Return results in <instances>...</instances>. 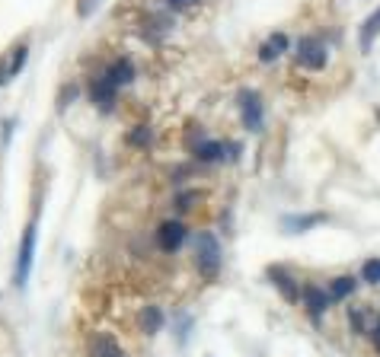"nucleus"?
<instances>
[{"instance_id": "f257e3e1", "label": "nucleus", "mask_w": 380, "mask_h": 357, "mask_svg": "<svg viewBox=\"0 0 380 357\" xmlns=\"http://www.w3.org/2000/svg\"><path fill=\"white\" fill-rule=\"evenodd\" d=\"M192 249H195V268L204 281H217L221 275V243L214 233H195L192 236Z\"/></svg>"}, {"instance_id": "f03ea898", "label": "nucleus", "mask_w": 380, "mask_h": 357, "mask_svg": "<svg viewBox=\"0 0 380 357\" xmlns=\"http://www.w3.org/2000/svg\"><path fill=\"white\" fill-rule=\"evenodd\" d=\"M32 258H36V220L23 230V239H19V252H16V271H13V281L16 287H26L29 271H32Z\"/></svg>"}, {"instance_id": "7ed1b4c3", "label": "nucleus", "mask_w": 380, "mask_h": 357, "mask_svg": "<svg viewBox=\"0 0 380 357\" xmlns=\"http://www.w3.org/2000/svg\"><path fill=\"white\" fill-rule=\"evenodd\" d=\"M326 61H329V51L316 36H304L297 42V64L307 67V71H323Z\"/></svg>"}, {"instance_id": "20e7f679", "label": "nucleus", "mask_w": 380, "mask_h": 357, "mask_svg": "<svg viewBox=\"0 0 380 357\" xmlns=\"http://www.w3.org/2000/svg\"><path fill=\"white\" fill-rule=\"evenodd\" d=\"M237 102H240L243 128H250V131H262V115H265V109H262L259 93H256V90H243L240 96H237Z\"/></svg>"}, {"instance_id": "39448f33", "label": "nucleus", "mask_w": 380, "mask_h": 357, "mask_svg": "<svg viewBox=\"0 0 380 357\" xmlns=\"http://www.w3.org/2000/svg\"><path fill=\"white\" fill-rule=\"evenodd\" d=\"M186 239H189V230L179 220H167V223L157 227V243L163 252H179V249L186 246Z\"/></svg>"}, {"instance_id": "423d86ee", "label": "nucleus", "mask_w": 380, "mask_h": 357, "mask_svg": "<svg viewBox=\"0 0 380 357\" xmlns=\"http://www.w3.org/2000/svg\"><path fill=\"white\" fill-rule=\"evenodd\" d=\"M265 278H269L272 284L278 287V293L285 297L287 303L300 300V287H297V278L291 275L287 268H281V265H269V268H265Z\"/></svg>"}, {"instance_id": "0eeeda50", "label": "nucleus", "mask_w": 380, "mask_h": 357, "mask_svg": "<svg viewBox=\"0 0 380 357\" xmlns=\"http://www.w3.org/2000/svg\"><path fill=\"white\" fill-rule=\"evenodd\" d=\"M115 90H119V86H115V83H112L106 73H99V77L90 83V96H93V102L99 106L102 112L112 109V102H115Z\"/></svg>"}, {"instance_id": "6e6552de", "label": "nucleus", "mask_w": 380, "mask_h": 357, "mask_svg": "<svg viewBox=\"0 0 380 357\" xmlns=\"http://www.w3.org/2000/svg\"><path fill=\"white\" fill-rule=\"evenodd\" d=\"M300 300L307 303V312L313 316V319H320L326 312V306H329V293H323L320 287H313V284H307L304 291H300Z\"/></svg>"}, {"instance_id": "1a4fd4ad", "label": "nucleus", "mask_w": 380, "mask_h": 357, "mask_svg": "<svg viewBox=\"0 0 380 357\" xmlns=\"http://www.w3.org/2000/svg\"><path fill=\"white\" fill-rule=\"evenodd\" d=\"M90 357H128V354H125V348H121L112 335H93V341H90Z\"/></svg>"}, {"instance_id": "9d476101", "label": "nucleus", "mask_w": 380, "mask_h": 357, "mask_svg": "<svg viewBox=\"0 0 380 357\" xmlns=\"http://www.w3.org/2000/svg\"><path fill=\"white\" fill-rule=\"evenodd\" d=\"M377 36H380V7L364 19L361 32H358V45H361V51H371V45H374V38Z\"/></svg>"}, {"instance_id": "9b49d317", "label": "nucleus", "mask_w": 380, "mask_h": 357, "mask_svg": "<svg viewBox=\"0 0 380 357\" xmlns=\"http://www.w3.org/2000/svg\"><path fill=\"white\" fill-rule=\"evenodd\" d=\"M138 322H141V332H144V335H157V332L163 329V312H160V306H144Z\"/></svg>"}, {"instance_id": "f8f14e48", "label": "nucleus", "mask_w": 380, "mask_h": 357, "mask_svg": "<svg viewBox=\"0 0 380 357\" xmlns=\"http://www.w3.org/2000/svg\"><path fill=\"white\" fill-rule=\"evenodd\" d=\"M106 77H109L115 86H121V83H131V80H134V64H131L128 58H119V61H115V64L106 71Z\"/></svg>"}, {"instance_id": "ddd939ff", "label": "nucleus", "mask_w": 380, "mask_h": 357, "mask_svg": "<svg viewBox=\"0 0 380 357\" xmlns=\"http://www.w3.org/2000/svg\"><path fill=\"white\" fill-rule=\"evenodd\" d=\"M192 153L202 160V163H217V160H224V144H217V140H202V144L192 147Z\"/></svg>"}, {"instance_id": "4468645a", "label": "nucleus", "mask_w": 380, "mask_h": 357, "mask_svg": "<svg viewBox=\"0 0 380 357\" xmlns=\"http://www.w3.org/2000/svg\"><path fill=\"white\" fill-rule=\"evenodd\" d=\"M285 48H287V36L275 32V36H272L269 42H262V48H259V61H265V64H269V61H275V58H278L281 51H285Z\"/></svg>"}, {"instance_id": "2eb2a0df", "label": "nucleus", "mask_w": 380, "mask_h": 357, "mask_svg": "<svg viewBox=\"0 0 380 357\" xmlns=\"http://www.w3.org/2000/svg\"><path fill=\"white\" fill-rule=\"evenodd\" d=\"M355 293V278L342 275V278H333V284H329V300H345V297H352Z\"/></svg>"}, {"instance_id": "dca6fc26", "label": "nucleus", "mask_w": 380, "mask_h": 357, "mask_svg": "<svg viewBox=\"0 0 380 357\" xmlns=\"http://www.w3.org/2000/svg\"><path fill=\"white\" fill-rule=\"evenodd\" d=\"M26 55H29V48L26 45H16L13 48V55L3 58V67H7V77H16L19 71H23V64H26Z\"/></svg>"}, {"instance_id": "f3484780", "label": "nucleus", "mask_w": 380, "mask_h": 357, "mask_svg": "<svg viewBox=\"0 0 380 357\" xmlns=\"http://www.w3.org/2000/svg\"><path fill=\"white\" fill-rule=\"evenodd\" d=\"M323 223V214H307V217H285V227H291L287 233H304L307 227Z\"/></svg>"}, {"instance_id": "a211bd4d", "label": "nucleus", "mask_w": 380, "mask_h": 357, "mask_svg": "<svg viewBox=\"0 0 380 357\" xmlns=\"http://www.w3.org/2000/svg\"><path fill=\"white\" fill-rule=\"evenodd\" d=\"M361 278L368 284H380V258H368V262H364Z\"/></svg>"}, {"instance_id": "6ab92c4d", "label": "nucleus", "mask_w": 380, "mask_h": 357, "mask_svg": "<svg viewBox=\"0 0 380 357\" xmlns=\"http://www.w3.org/2000/svg\"><path fill=\"white\" fill-rule=\"evenodd\" d=\"M368 306H355V310H348V319H352V329L361 335V332H368V325H364V316H368Z\"/></svg>"}, {"instance_id": "aec40b11", "label": "nucleus", "mask_w": 380, "mask_h": 357, "mask_svg": "<svg viewBox=\"0 0 380 357\" xmlns=\"http://www.w3.org/2000/svg\"><path fill=\"white\" fill-rule=\"evenodd\" d=\"M198 198H202L198 192H192V195H179V198H176V208H179V211H189V208H195V201H198Z\"/></svg>"}, {"instance_id": "412c9836", "label": "nucleus", "mask_w": 380, "mask_h": 357, "mask_svg": "<svg viewBox=\"0 0 380 357\" xmlns=\"http://www.w3.org/2000/svg\"><path fill=\"white\" fill-rule=\"evenodd\" d=\"M131 144H141V147H147V144H150V128L131 131Z\"/></svg>"}, {"instance_id": "4be33fe9", "label": "nucleus", "mask_w": 380, "mask_h": 357, "mask_svg": "<svg viewBox=\"0 0 380 357\" xmlns=\"http://www.w3.org/2000/svg\"><path fill=\"white\" fill-rule=\"evenodd\" d=\"M99 7V0H80V3H77V13H80V16H90V13H93V10Z\"/></svg>"}, {"instance_id": "5701e85b", "label": "nucleus", "mask_w": 380, "mask_h": 357, "mask_svg": "<svg viewBox=\"0 0 380 357\" xmlns=\"http://www.w3.org/2000/svg\"><path fill=\"white\" fill-rule=\"evenodd\" d=\"M74 96H77V86H67V93H61V102H58V109L64 112L67 106H71V99H74Z\"/></svg>"}, {"instance_id": "b1692460", "label": "nucleus", "mask_w": 380, "mask_h": 357, "mask_svg": "<svg viewBox=\"0 0 380 357\" xmlns=\"http://www.w3.org/2000/svg\"><path fill=\"white\" fill-rule=\"evenodd\" d=\"M167 3H173V7H179V10H186V7H195L198 0H167Z\"/></svg>"}, {"instance_id": "393cba45", "label": "nucleus", "mask_w": 380, "mask_h": 357, "mask_svg": "<svg viewBox=\"0 0 380 357\" xmlns=\"http://www.w3.org/2000/svg\"><path fill=\"white\" fill-rule=\"evenodd\" d=\"M371 341H374V348H377V354H380V322L371 329Z\"/></svg>"}]
</instances>
